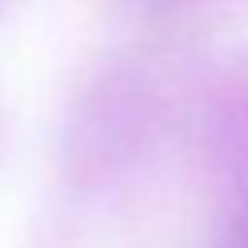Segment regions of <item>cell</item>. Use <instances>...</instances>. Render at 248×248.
Segmentation results:
<instances>
[{"instance_id": "obj_2", "label": "cell", "mask_w": 248, "mask_h": 248, "mask_svg": "<svg viewBox=\"0 0 248 248\" xmlns=\"http://www.w3.org/2000/svg\"><path fill=\"white\" fill-rule=\"evenodd\" d=\"M209 132H213V136H209L213 159H217L229 174L244 178V186H248V78L236 81V85L221 97Z\"/></svg>"}, {"instance_id": "obj_1", "label": "cell", "mask_w": 248, "mask_h": 248, "mask_svg": "<svg viewBox=\"0 0 248 248\" xmlns=\"http://www.w3.org/2000/svg\"><path fill=\"white\" fill-rule=\"evenodd\" d=\"M93 105L85 108V116L74 124L78 136V155L81 163H97L105 167V159H124L136 143H143L147 128L155 124V105L147 93V81L136 74H108L97 89H93ZM74 155V159H78Z\"/></svg>"}, {"instance_id": "obj_4", "label": "cell", "mask_w": 248, "mask_h": 248, "mask_svg": "<svg viewBox=\"0 0 248 248\" xmlns=\"http://www.w3.org/2000/svg\"><path fill=\"white\" fill-rule=\"evenodd\" d=\"M163 4H182V0H163Z\"/></svg>"}, {"instance_id": "obj_3", "label": "cell", "mask_w": 248, "mask_h": 248, "mask_svg": "<svg viewBox=\"0 0 248 248\" xmlns=\"http://www.w3.org/2000/svg\"><path fill=\"white\" fill-rule=\"evenodd\" d=\"M225 248H248V194H244L240 209L229 217V229H225Z\"/></svg>"}]
</instances>
